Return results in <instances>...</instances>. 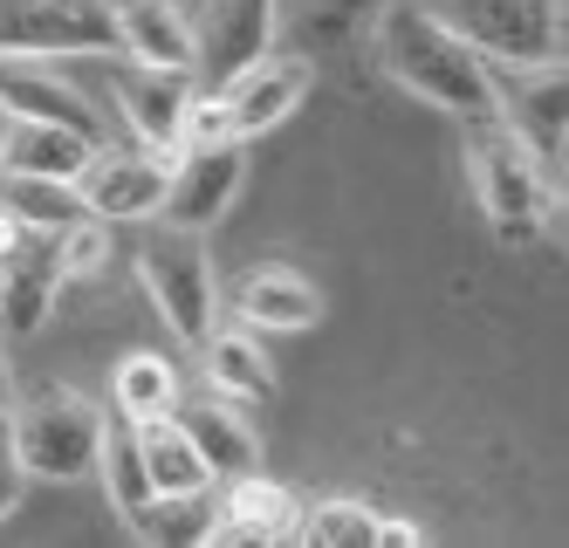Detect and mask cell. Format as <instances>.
Segmentation results:
<instances>
[{
  "instance_id": "obj_6",
  "label": "cell",
  "mask_w": 569,
  "mask_h": 548,
  "mask_svg": "<svg viewBox=\"0 0 569 548\" xmlns=\"http://www.w3.org/2000/svg\"><path fill=\"white\" fill-rule=\"evenodd\" d=\"M117 49L110 0H0V56L56 62Z\"/></svg>"
},
{
  "instance_id": "obj_27",
  "label": "cell",
  "mask_w": 569,
  "mask_h": 548,
  "mask_svg": "<svg viewBox=\"0 0 569 548\" xmlns=\"http://www.w3.org/2000/svg\"><path fill=\"white\" fill-rule=\"evenodd\" d=\"M21 459H14V439H8V426H0V515H8L14 508V500H21Z\"/></svg>"
},
{
  "instance_id": "obj_13",
  "label": "cell",
  "mask_w": 569,
  "mask_h": 548,
  "mask_svg": "<svg viewBox=\"0 0 569 548\" xmlns=\"http://www.w3.org/2000/svg\"><path fill=\"white\" fill-rule=\"evenodd\" d=\"M62 247L56 233H21L14 240V255H8V281H0V316H8L14 336L28 329H42L49 309H56V295H62Z\"/></svg>"
},
{
  "instance_id": "obj_10",
  "label": "cell",
  "mask_w": 569,
  "mask_h": 548,
  "mask_svg": "<svg viewBox=\"0 0 569 548\" xmlns=\"http://www.w3.org/2000/svg\"><path fill=\"white\" fill-rule=\"evenodd\" d=\"M166 179H172V158L166 151H110V145H97V158L83 165V206L97 220H151L158 213V199H166Z\"/></svg>"
},
{
  "instance_id": "obj_21",
  "label": "cell",
  "mask_w": 569,
  "mask_h": 548,
  "mask_svg": "<svg viewBox=\"0 0 569 548\" xmlns=\"http://www.w3.org/2000/svg\"><path fill=\"white\" fill-rule=\"evenodd\" d=\"M521 145L536 151L549 172L562 179V62H542V69H528V90L515 97V110H501Z\"/></svg>"
},
{
  "instance_id": "obj_7",
  "label": "cell",
  "mask_w": 569,
  "mask_h": 548,
  "mask_svg": "<svg viewBox=\"0 0 569 548\" xmlns=\"http://www.w3.org/2000/svg\"><path fill=\"white\" fill-rule=\"evenodd\" d=\"M240 179H248V151H240V138H192V145H179L166 199H158V220L186 227V233H207L233 206Z\"/></svg>"
},
{
  "instance_id": "obj_12",
  "label": "cell",
  "mask_w": 569,
  "mask_h": 548,
  "mask_svg": "<svg viewBox=\"0 0 569 548\" xmlns=\"http://www.w3.org/2000/svg\"><path fill=\"white\" fill-rule=\"evenodd\" d=\"M0 110L34 117V123H69V131H83V138L103 145V117L83 103V90H69L56 69L28 62V56H0Z\"/></svg>"
},
{
  "instance_id": "obj_5",
  "label": "cell",
  "mask_w": 569,
  "mask_h": 548,
  "mask_svg": "<svg viewBox=\"0 0 569 548\" xmlns=\"http://www.w3.org/2000/svg\"><path fill=\"white\" fill-rule=\"evenodd\" d=\"M138 275L151 288L158 316L172 322L179 343H207L213 329V268H207V240L186 233V227H158L144 247H138Z\"/></svg>"
},
{
  "instance_id": "obj_4",
  "label": "cell",
  "mask_w": 569,
  "mask_h": 548,
  "mask_svg": "<svg viewBox=\"0 0 569 548\" xmlns=\"http://www.w3.org/2000/svg\"><path fill=\"white\" fill-rule=\"evenodd\" d=\"M446 21L480 62L501 69L562 62V0H446Z\"/></svg>"
},
{
  "instance_id": "obj_22",
  "label": "cell",
  "mask_w": 569,
  "mask_h": 548,
  "mask_svg": "<svg viewBox=\"0 0 569 548\" xmlns=\"http://www.w3.org/2000/svg\"><path fill=\"white\" fill-rule=\"evenodd\" d=\"M220 528V487H192V494H151L144 508L131 515L138 541H213Z\"/></svg>"
},
{
  "instance_id": "obj_3",
  "label": "cell",
  "mask_w": 569,
  "mask_h": 548,
  "mask_svg": "<svg viewBox=\"0 0 569 548\" xmlns=\"http://www.w3.org/2000/svg\"><path fill=\"white\" fill-rule=\"evenodd\" d=\"M14 459L34 480H83L97 467V439H103V411L83 391H34L14 411Z\"/></svg>"
},
{
  "instance_id": "obj_8",
  "label": "cell",
  "mask_w": 569,
  "mask_h": 548,
  "mask_svg": "<svg viewBox=\"0 0 569 548\" xmlns=\"http://www.w3.org/2000/svg\"><path fill=\"white\" fill-rule=\"evenodd\" d=\"M268 49H274V0H213L207 21L192 28V76L220 90Z\"/></svg>"
},
{
  "instance_id": "obj_11",
  "label": "cell",
  "mask_w": 569,
  "mask_h": 548,
  "mask_svg": "<svg viewBox=\"0 0 569 548\" xmlns=\"http://www.w3.org/2000/svg\"><path fill=\"white\" fill-rule=\"evenodd\" d=\"M309 82H316V69L302 62V56H261V62H248L233 82H220V117H227V131L248 145V138H261V131H274L281 117H289L302 97H309Z\"/></svg>"
},
{
  "instance_id": "obj_28",
  "label": "cell",
  "mask_w": 569,
  "mask_h": 548,
  "mask_svg": "<svg viewBox=\"0 0 569 548\" xmlns=\"http://www.w3.org/2000/svg\"><path fill=\"white\" fill-rule=\"evenodd\" d=\"M14 240H21V227L0 213V281H8V255H14Z\"/></svg>"
},
{
  "instance_id": "obj_17",
  "label": "cell",
  "mask_w": 569,
  "mask_h": 548,
  "mask_svg": "<svg viewBox=\"0 0 569 548\" xmlns=\"http://www.w3.org/2000/svg\"><path fill=\"white\" fill-rule=\"evenodd\" d=\"M97 158V138L69 131V123H34V117H8L0 138V172H34V179H83V165Z\"/></svg>"
},
{
  "instance_id": "obj_9",
  "label": "cell",
  "mask_w": 569,
  "mask_h": 548,
  "mask_svg": "<svg viewBox=\"0 0 569 548\" xmlns=\"http://www.w3.org/2000/svg\"><path fill=\"white\" fill-rule=\"evenodd\" d=\"M192 97H199V76L192 69H151V62H131L117 69V110L138 131L144 151H179L186 145V117H192Z\"/></svg>"
},
{
  "instance_id": "obj_25",
  "label": "cell",
  "mask_w": 569,
  "mask_h": 548,
  "mask_svg": "<svg viewBox=\"0 0 569 548\" xmlns=\"http://www.w3.org/2000/svg\"><path fill=\"white\" fill-rule=\"evenodd\" d=\"M172 405H179V370L166 357L138 350V357L117 363V411H124V418H158Z\"/></svg>"
},
{
  "instance_id": "obj_30",
  "label": "cell",
  "mask_w": 569,
  "mask_h": 548,
  "mask_svg": "<svg viewBox=\"0 0 569 548\" xmlns=\"http://www.w3.org/2000/svg\"><path fill=\"white\" fill-rule=\"evenodd\" d=\"M0 138H8V110H0Z\"/></svg>"
},
{
  "instance_id": "obj_23",
  "label": "cell",
  "mask_w": 569,
  "mask_h": 548,
  "mask_svg": "<svg viewBox=\"0 0 569 548\" xmlns=\"http://www.w3.org/2000/svg\"><path fill=\"white\" fill-rule=\"evenodd\" d=\"M199 363H207V385L220 398H268V357L248 329H207V343H199Z\"/></svg>"
},
{
  "instance_id": "obj_14",
  "label": "cell",
  "mask_w": 569,
  "mask_h": 548,
  "mask_svg": "<svg viewBox=\"0 0 569 548\" xmlns=\"http://www.w3.org/2000/svg\"><path fill=\"white\" fill-rule=\"evenodd\" d=\"M233 316L248 329H309L322 316V295L309 275L281 268V261H261L233 281Z\"/></svg>"
},
{
  "instance_id": "obj_26",
  "label": "cell",
  "mask_w": 569,
  "mask_h": 548,
  "mask_svg": "<svg viewBox=\"0 0 569 548\" xmlns=\"http://www.w3.org/2000/svg\"><path fill=\"white\" fill-rule=\"evenodd\" d=\"M296 541H322V548H371L378 541V515L363 500H322L296 521Z\"/></svg>"
},
{
  "instance_id": "obj_20",
  "label": "cell",
  "mask_w": 569,
  "mask_h": 548,
  "mask_svg": "<svg viewBox=\"0 0 569 548\" xmlns=\"http://www.w3.org/2000/svg\"><path fill=\"white\" fill-rule=\"evenodd\" d=\"M138 426V459H144V480H151V494H192V487H207L213 474H207V459L192 452V439H186V426L172 411H158V418H131Z\"/></svg>"
},
{
  "instance_id": "obj_19",
  "label": "cell",
  "mask_w": 569,
  "mask_h": 548,
  "mask_svg": "<svg viewBox=\"0 0 569 548\" xmlns=\"http://www.w3.org/2000/svg\"><path fill=\"white\" fill-rule=\"evenodd\" d=\"M0 213L21 233H62L90 213L76 179H34V172H0Z\"/></svg>"
},
{
  "instance_id": "obj_29",
  "label": "cell",
  "mask_w": 569,
  "mask_h": 548,
  "mask_svg": "<svg viewBox=\"0 0 569 548\" xmlns=\"http://www.w3.org/2000/svg\"><path fill=\"white\" fill-rule=\"evenodd\" d=\"M14 405V363H8V350H0V411Z\"/></svg>"
},
{
  "instance_id": "obj_24",
  "label": "cell",
  "mask_w": 569,
  "mask_h": 548,
  "mask_svg": "<svg viewBox=\"0 0 569 548\" xmlns=\"http://www.w3.org/2000/svg\"><path fill=\"white\" fill-rule=\"evenodd\" d=\"M90 474H103V494H110V508L124 515V521L151 500V480H144L138 426H131V418H124V426H110V418H103V439H97V467H90Z\"/></svg>"
},
{
  "instance_id": "obj_2",
  "label": "cell",
  "mask_w": 569,
  "mask_h": 548,
  "mask_svg": "<svg viewBox=\"0 0 569 548\" xmlns=\"http://www.w3.org/2000/svg\"><path fill=\"white\" fill-rule=\"evenodd\" d=\"M467 165H473V192H480V213L508 247H528L549 233V213L562 199V179L549 165L521 145V131L487 110V117H467Z\"/></svg>"
},
{
  "instance_id": "obj_1",
  "label": "cell",
  "mask_w": 569,
  "mask_h": 548,
  "mask_svg": "<svg viewBox=\"0 0 569 548\" xmlns=\"http://www.w3.org/2000/svg\"><path fill=\"white\" fill-rule=\"evenodd\" d=\"M378 56H385V69L419 103H439L446 117H460V123L501 110L495 62H480L467 41L453 34V21L419 8V0H398V8L378 14Z\"/></svg>"
},
{
  "instance_id": "obj_18",
  "label": "cell",
  "mask_w": 569,
  "mask_h": 548,
  "mask_svg": "<svg viewBox=\"0 0 569 548\" xmlns=\"http://www.w3.org/2000/svg\"><path fill=\"white\" fill-rule=\"evenodd\" d=\"M296 521H302V508H296L289 494L268 487L261 474H240L220 494V528H213V541H296Z\"/></svg>"
},
{
  "instance_id": "obj_16",
  "label": "cell",
  "mask_w": 569,
  "mask_h": 548,
  "mask_svg": "<svg viewBox=\"0 0 569 548\" xmlns=\"http://www.w3.org/2000/svg\"><path fill=\"white\" fill-rule=\"evenodd\" d=\"M117 49L151 69H192V21L172 0H110Z\"/></svg>"
},
{
  "instance_id": "obj_15",
  "label": "cell",
  "mask_w": 569,
  "mask_h": 548,
  "mask_svg": "<svg viewBox=\"0 0 569 548\" xmlns=\"http://www.w3.org/2000/svg\"><path fill=\"white\" fill-rule=\"evenodd\" d=\"M172 418L186 426L192 452L207 459L213 480H240V474L261 467V446H254V432H248V418L233 411V398L213 391V398H199V405H172Z\"/></svg>"
}]
</instances>
